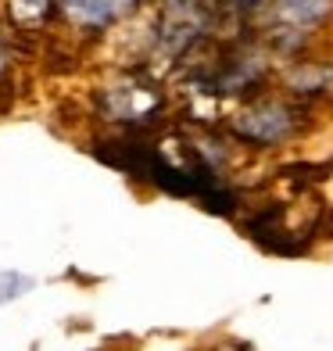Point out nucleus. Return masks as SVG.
Instances as JSON below:
<instances>
[{"instance_id": "2", "label": "nucleus", "mask_w": 333, "mask_h": 351, "mask_svg": "<svg viewBox=\"0 0 333 351\" xmlns=\"http://www.w3.org/2000/svg\"><path fill=\"white\" fill-rule=\"evenodd\" d=\"M297 125V115L276 97H262V101H251L241 115L230 119V130L236 140L244 143H255V147H276L283 143Z\"/></svg>"}, {"instance_id": "7", "label": "nucleus", "mask_w": 333, "mask_h": 351, "mask_svg": "<svg viewBox=\"0 0 333 351\" xmlns=\"http://www.w3.org/2000/svg\"><path fill=\"white\" fill-rule=\"evenodd\" d=\"M29 287H33V280H29V276L8 273L4 280H0V305H4V301H11V298H22Z\"/></svg>"}, {"instance_id": "6", "label": "nucleus", "mask_w": 333, "mask_h": 351, "mask_svg": "<svg viewBox=\"0 0 333 351\" xmlns=\"http://www.w3.org/2000/svg\"><path fill=\"white\" fill-rule=\"evenodd\" d=\"M47 14H51V0H11V19L25 29H36Z\"/></svg>"}, {"instance_id": "4", "label": "nucleus", "mask_w": 333, "mask_h": 351, "mask_svg": "<svg viewBox=\"0 0 333 351\" xmlns=\"http://www.w3.org/2000/svg\"><path fill=\"white\" fill-rule=\"evenodd\" d=\"M273 4H276V19L297 33V29H312L315 22H323L333 0H273Z\"/></svg>"}, {"instance_id": "3", "label": "nucleus", "mask_w": 333, "mask_h": 351, "mask_svg": "<svg viewBox=\"0 0 333 351\" xmlns=\"http://www.w3.org/2000/svg\"><path fill=\"white\" fill-rule=\"evenodd\" d=\"M101 108L111 122H125V125H144L158 108H162V93L154 86L144 83H122V86H111L104 90Z\"/></svg>"}, {"instance_id": "8", "label": "nucleus", "mask_w": 333, "mask_h": 351, "mask_svg": "<svg viewBox=\"0 0 333 351\" xmlns=\"http://www.w3.org/2000/svg\"><path fill=\"white\" fill-rule=\"evenodd\" d=\"M219 351H247V348H241V344H226V348H219Z\"/></svg>"}, {"instance_id": "1", "label": "nucleus", "mask_w": 333, "mask_h": 351, "mask_svg": "<svg viewBox=\"0 0 333 351\" xmlns=\"http://www.w3.org/2000/svg\"><path fill=\"white\" fill-rule=\"evenodd\" d=\"M208 33V4L204 0H165L158 14V54L180 58Z\"/></svg>"}, {"instance_id": "5", "label": "nucleus", "mask_w": 333, "mask_h": 351, "mask_svg": "<svg viewBox=\"0 0 333 351\" xmlns=\"http://www.w3.org/2000/svg\"><path fill=\"white\" fill-rule=\"evenodd\" d=\"M287 86L294 93H323V90H333V69L330 65H312V61H301V65L291 69Z\"/></svg>"}]
</instances>
